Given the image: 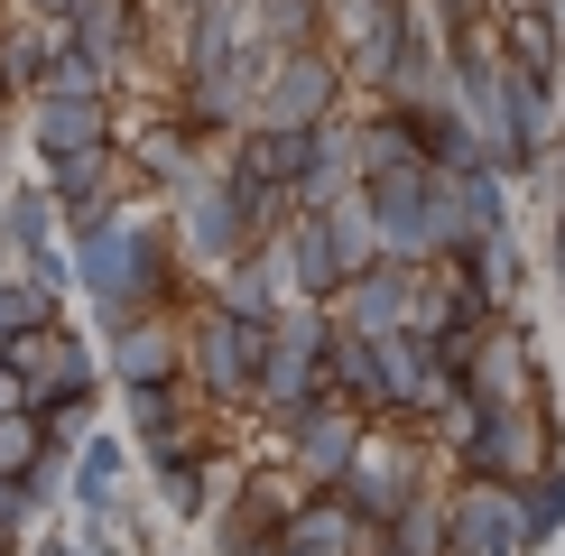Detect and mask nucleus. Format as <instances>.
I'll return each instance as SVG.
<instances>
[{
  "label": "nucleus",
  "mask_w": 565,
  "mask_h": 556,
  "mask_svg": "<svg viewBox=\"0 0 565 556\" xmlns=\"http://www.w3.org/2000/svg\"><path fill=\"white\" fill-rule=\"evenodd\" d=\"M260 353H269L260 324L223 316L214 297H195V307H185V381H195V399H204V408H242V417H250V381H260Z\"/></svg>",
  "instance_id": "nucleus-4"
},
{
  "label": "nucleus",
  "mask_w": 565,
  "mask_h": 556,
  "mask_svg": "<svg viewBox=\"0 0 565 556\" xmlns=\"http://www.w3.org/2000/svg\"><path fill=\"white\" fill-rule=\"evenodd\" d=\"M371 103H390V111H436V103H455V56H445V38L417 19L408 46L390 56V75L371 84Z\"/></svg>",
  "instance_id": "nucleus-22"
},
{
  "label": "nucleus",
  "mask_w": 565,
  "mask_h": 556,
  "mask_svg": "<svg viewBox=\"0 0 565 556\" xmlns=\"http://www.w3.org/2000/svg\"><path fill=\"white\" fill-rule=\"evenodd\" d=\"M343 56H334V38H316V46H269V65H260V111L250 121L260 130H316V121H334L343 111Z\"/></svg>",
  "instance_id": "nucleus-5"
},
{
  "label": "nucleus",
  "mask_w": 565,
  "mask_h": 556,
  "mask_svg": "<svg viewBox=\"0 0 565 556\" xmlns=\"http://www.w3.org/2000/svg\"><path fill=\"white\" fill-rule=\"evenodd\" d=\"M65 250H75V297L93 307V343H111L139 316H185L204 297V278L185 269V250L168 232V204H149V195L103 204L93 223L65 232Z\"/></svg>",
  "instance_id": "nucleus-1"
},
{
  "label": "nucleus",
  "mask_w": 565,
  "mask_h": 556,
  "mask_svg": "<svg viewBox=\"0 0 565 556\" xmlns=\"http://www.w3.org/2000/svg\"><path fill=\"white\" fill-rule=\"evenodd\" d=\"M65 38H75L84 56L103 65V84L121 93L139 75V56H149V0H75V10H65Z\"/></svg>",
  "instance_id": "nucleus-15"
},
{
  "label": "nucleus",
  "mask_w": 565,
  "mask_h": 556,
  "mask_svg": "<svg viewBox=\"0 0 565 556\" xmlns=\"http://www.w3.org/2000/svg\"><path fill=\"white\" fill-rule=\"evenodd\" d=\"M38 177H46V195H56L65 232L93 223L103 204H121V195H130V158H121V139H103V149H75V158H56V168H38Z\"/></svg>",
  "instance_id": "nucleus-19"
},
{
  "label": "nucleus",
  "mask_w": 565,
  "mask_h": 556,
  "mask_svg": "<svg viewBox=\"0 0 565 556\" xmlns=\"http://www.w3.org/2000/svg\"><path fill=\"white\" fill-rule=\"evenodd\" d=\"M195 417H214L195 399V381H139L121 389V427H130V446H168V436H185Z\"/></svg>",
  "instance_id": "nucleus-25"
},
{
  "label": "nucleus",
  "mask_w": 565,
  "mask_h": 556,
  "mask_svg": "<svg viewBox=\"0 0 565 556\" xmlns=\"http://www.w3.org/2000/svg\"><path fill=\"white\" fill-rule=\"evenodd\" d=\"M158 556H177V547H158Z\"/></svg>",
  "instance_id": "nucleus-42"
},
{
  "label": "nucleus",
  "mask_w": 565,
  "mask_h": 556,
  "mask_svg": "<svg viewBox=\"0 0 565 556\" xmlns=\"http://www.w3.org/2000/svg\"><path fill=\"white\" fill-rule=\"evenodd\" d=\"M250 10V46H316L334 0H242Z\"/></svg>",
  "instance_id": "nucleus-31"
},
{
  "label": "nucleus",
  "mask_w": 565,
  "mask_h": 556,
  "mask_svg": "<svg viewBox=\"0 0 565 556\" xmlns=\"http://www.w3.org/2000/svg\"><path fill=\"white\" fill-rule=\"evenodd\" d=\"M10 371H19V389H29V408L38 399H56V389H111L103 381V343L84 334V324H38V334H19L10 343Z\"/></svg>",
  "instance_id": "nucleus-11"
},
{
  "label": "nucleus",
  "mask_w": 565,
  "mask_h": 556,
  "mask_svg": "<svg viewBox=\"0 0 565 556\" xmlns=\"http://www.w3.org/2000/svg\"><path fill=\"white\" fill-rule=\"evenodd\" d=\"M46 56H56V29H46V19H29V10L0 19V75H10L19 103H29V93L46 84Z\"/></svg>",
  "instance_id": "nucleus-28"
},
{
  "label": "nucleus",
  "mask_w": 565,
  "mask_h": 556,
  "mask_svg": "<svg viewBox=\"0 0 565 556\" xmlns=\"http://www.w3.org/2000/svg\"><path fill=\"white\" fill-rule=\"evenodd\" d=\"M408 307H417V269H398V260H362L334 288V324L343 334H408Z\"/></svg>",
  "instance_id": "nucleus-18"
},
{
  "label": "nucleus",
  "mask_w": 565,
  "mask_h": 556,
  "mask_svg": "<svg viewBox=\"0 0 565 556\" xmlns=\"http://www.w3.org/2000/svg\"><path fill=\"white\" fill-rule=\"evenodd\" d=\"M38 427H46V446L75 455L84 436L103 427V389H56V399H38Z\"/></svg>",
  "instance_id": "nucleus-33"
},
{
  "label": "nucleus",
  "mask_w": 565,
  "mask_h": 556,
  "mask_svg": "<svg viewBox=\"0 0 565 556\" xmlns=\"http://www.w3.org/2000/svg\"><path fill=\"white\" fill-rule=\"evenodd\" d=\"M19 10H29V19H46V29H65V10H75V0H19Z\"/></svg>",
  "instance_id": "nucleus-38"
},
{
  "label": "nucleus",
  "mask_w": 565,
  "mask_h": 556,
  "mask_svg": "<svg viewBox=\"0 0 565 556\" xmlns=\"http://www.w3.org/2000/svg\"><path fill=\"white\" fill-rule=\"evenodd\" d=\"M10 149H19V121H0V168H10Z\"/></svg>",
  "instance_id": "nucleus-39"
},
{
  "label": "nucleus",
  "mask_w": 565,
  "mask_h": 556,
  "mask_svg": "<svg viewBox=\"0 0 565 556\" xmlns=\"http://www.w3.org/2000/svg\"><path fill=\"white\" fill-rule=\"evenodd\" d=\"M501 56L529 75H565V19L547 10H501Z\"/></svg>",
  "instance_id": "nucleus-29"
},
{
  "label": "nucleus",
  "mask_w": 565,
  "mask_h": 556,
  "mask_svg": "<svg viewBox=\"0 0 565 556\" xmlns=\"http://www.w3.org/2000/svg\"><path fill=\"white\" fill-rule=\"evenodd\" d=\"M520 492V547L537 556V547H556L565 538V463H537L529 482H510Z\"/></svg>",
  "instance_id": "nucleus-30"
},
{
  "label": "nucleus",
  "mask_w": 565,
  "mask_h": 556,
  "mask_svg": "<svg viewBox=\"0 0 565 556\" xmlns=\"http://www.w3.org/2000/svg\"><path fill=\"white\" fill-rule=\"evenodd\" d=\"M371 214V242H381V260L398 269H436L463 250V214H455V177H436L427 158H408V168H381L352 185Z\"/></svg>",
  "instance_id": "nucleus-2"
},
{
  "label": "nucleus",
  "mask_w": 565,
  "mask_h": 556,
  "mask_svg": "<svg viewBox=\"0 0 565 556\" xmlns=\"http://www.w3.org/2000/svg\"><path fill=\"white\" fill-rule=\"evenodd\" d=\"M0 242H10V260L65 242V214H56V195H46L38 168H29V177H0Z\"/></svg>",
  "instance_id": "nucleus-26"
},
{
  "label": "nucleus",
  "mask_w": 565,
  "mask_h": 556,
  "mask_svg": "<svg viewBox=\"0 0 565 556\" xmlns=\"http://www.w3.org/2000/svg\"><path fill=\"white\" fill-rule=\"evenodd\" d=\"M38 455H46V427H38V408H10V417H0V473H29Z\"/></svg>",
  "instance_id": "nucleus-35"
},
{
  "label": "nucleus",
  "mask_w": 565,
  "mask_h": 556,
  "mask_svg": "<svg viewBox=\"0 0 565 556\" xmlns=\"http://www.w3.org/2000/svg\"><path fill=\"white\" fill-rule=\"evenodd\" d=\"M204 297H214L223 316H242V324H260V334H269V324L297 307V288H288V250H278V242H250L232 269L204 278Z\"/></svg>",
  "instance_id": "nucleus-17"
},
{
  "label": "nucleus",
  "mask_w": 565,
  "mask_h": 556,
  "mask_svg": "<svg viewBox=\"0 0 565 556\" xmlns=\"http://www.w3.org/2000/svg\"><path fill=\"white\" fill-rule=\"evenodd\" d=\"M278 528H288V492H278L269 473H242V492L214 501V520H204V538H214V556H269Z\"/></svg>",
  "instance_id": "nucleus-21"
},
{
  "label": "nucleus",
  "mask_w": 565,
  "mask_h": 556,
  "mask_svg": "<svg viewBox=\"0 0 565 556\" xmlns=\"http://www.w3.org/2000/svg\"><path fill=\"white\" fill-rule=\"evenodd\" d=\"M38 93H111V84H103V65L56 29V56H46V84H38Z\"/></svg>",
  "instance_id": "nucleus-34"
},
{
  "label": "nucleus",
  "mask_w": 565,
  "mask_h": 556,
  "mask_svg": "<svg viewBox=\"0 0 565 556\" xmlns=\"http://www.w3.org/2000/svg\"><path fill=\"white\" fill-rule=\"evenodd\" d=\"M269 556H306V547H288V538H278V547H269Z\"/></svg>",
  "instance_id": "nucleus-41"
},
{
  "label": "nucleus",
  "mask_w": 565,
  "mask_h": 556,
  "mask_svg": "<svg viewBox=\"0 0 565 556\" xmlns=\"http://www.w3.org/2000/svg\"><path fill=\"white\" fill-rule=\"evenodd\" d=\"M103 139H121V93H29L19 103V149L38 168H56L75 149H103Z\"/></svg>",
  "instance_id": "nucleus-8"
},
{
  "label": "nucleus",
  "mask_w": 565,
  "mask_h": 556,
  "mask_svg": "<svg viewBox=\"0 0 565 556\" xmlns=\"http://www.w3.org/2000/svg\"><path fill=\"white\" fill-rule=\"evenodd\" d=\"M436 269H463V278H482V288L510 307V297L529 288V242H520V223H510V232H482V242H463L455 260H436Z\"/></svg>",
  "instance_id": "nucleus-27"
},
{
  "label": "nucleus",
  "mask_w": 565,
  "mask_h": 556,
  "mask_svg": "<svg viewBox=\"0 0 565 556\" xmlns=\"http://www.w3.org/2000/svg\"><path fill=\"white\" fill-rule=\"evenodd\" d=\"M168 232H177V250H185L195 278H214V269H232L250 250V223H242V204H232L223 168H204L185 195H168Z\"/></svg>",
  "instance_id": "nucleus-9"
},
{
  "label": "nucleus",
  "mask_w": 565,
  "mask_h": 556,
  "mask_svg": "<svg viewBox=\"0 0 565 556\" xmlns=\"http://www.w3.org/2000/svg\"><path fill=\"white\" fill-rule=\"evenodd\" d=\"M260 65H269V46H232V56H204V65H177V121L195 130V139H223L232 130H250V111H260Z\"/></svg>",
  "instance_id": "nucleus-6"
},
{
  "label": "nucleus",
  "mask_w": 565,
  "mask_h": 556,
  "mask_svg": "<svg viewBox=\"0 0 565 556\" xmlns=\"http://www.w3.org/2000/svg\"><path fill=\"white\" fill-rule=\"evenodd\" d=\"M417 0H334V19H324V38H334V56H343V75H352V93H371L390 75V56L408 46V29H417Z\"/></svg>",
  "instance_id": "nucleus-10"
},
{
  "label": "nucleus",
  "mask_w": 565,
  "mask_h": 556,
  "mask_svg": "<svg viewBox=\"0 0 565 556\" xmlns=\"http://www.w3.org/2000/svg\"><path fill=\"white\" fill-rule=\"evenodd\" d=\"M362 446H371V417L343 408V399H316V408L288 427V473L316 482V492H343V473L362 463Z\"/></svg>",
  "instance_id": "nucleus-13"
},
{
  "label": "nucleus",
  "mask_w": 565,
  "mask_h": 556,
  "mask_svg": "<svg viewBox=\"0 0 565 556\" xmlns=\"http://www.w3.org/2000/svg\"><path fill=\"white\" fill-rule=\"evenodd\" d=\"M278 250H288V288L306 297V307H334V288H343V278L362 269V260H381L362 195L324 204V214H297L288 232H278Z\"/></svg>",
  "instance_id": "nucleus-3"
},
{
  "label": "nucleus",
  "mask_w": 565,
  "mask_h": 556,
  "mask_svg": "<svg viewBox=\"0 0 565 556\" xmlns=\"http://www.w3.org/2000/svg\"><path fill=\"white\" fill-rule=\"evenodd\" d=\"M103 381L139 389V381H185V316H139L103 343Z\"/></svg>",
  "instance_id": "nucleus-20"
},
{
  "label": "nucleus",
  "mask_w": 565,
  "mask_h": 556,
  "mask_svg": "<svg viewBox=\"0 0 565 556\" xmlns=\"http://www.w3.org/2000/svg\"><path fill=\"white\" fill-rule=\"evenodd\" d=\"M121 158H130V185H139V195L168 204V195H185V185L214 168V139H195V130L168 111V121H149L139 139H121Z\"/></svg>",
  "instance_id": "nucleus-16"
},
{
  "label": "nucleus",
  "mask_w": 565,
  "mask_h": 556,
  "mask_svg": "<svg viewBox=\"0 0 565 556\" xmlns=\"http://www.w3.org/2000/svg\"><path fill=\"white\" fill-rule=\"evenodd\" d=\"M278 538L306 547V556H352L371 528L352 520V501H343V492H316V482H297V492H288V528H278Z\"/></svg>",
  "instance_id": "nucleus-24"
},
{
  "label": "nucleus",
  "mask_w": 565,
  "mask_h": 556,
  "mask_svg": "<svg viewBox=\"0 0 565 556\" xmlns=\"http://www.w3.org/2000/svg\"><path fill=\"white\" fill-rule=\"evenodd\" d=\"M455 389L473 408H510V399H547V389H537V334L520 316H501L491 324V334L473 343V353H463V371H455Z\"/></svg>",
  "instance_id": "nucleus-12"
},
{
  "label": "nucleus",
  "mask_w": 565,
  "mask_h": 556,
  "mask_svg": "<svg viewBox=\"0 0 565 556\" xmlns=\"http://www.w3.org/2000/svg\"><path fill=\"white\" fill-rule=\"evenodd\" d=\"M491 10H501V0H427L436 29H473V19H491Z\"/></svg>",
  "instance_id": "nucleus-36"
},
{
  "label": "nucleus",
  "mask_w": 565,
  "mask_h": 556,
  "mask_svg": "<svg viewBox=\"0 0 565 556\" xmlns=\"http://www.w3.org/2000/svg\"><path fill=\"white\" fill-rule=\"evenodd\" d=\"M445 538H455V556H529L520 547V492L510 482H482V473H455Z\"/></svg>",
  "instance_id": "nucleus-14"
},
{
  "label": "nucleus",
  "mask_w": 565,
  "mask_h": 556,
  "mask_svg": "<svg viewBox=\"0 0 565 556\" xmlns=\"http://www.w3.org/2000/svg\"><path fill=\"white\" fill-rule=\"evenodd\" d=\"M56 307H65V297L56 288H38V278L29 269H0V334H38V324H56Z\"/></svg>",
  "instance_id": "nucleus-32"
},
{
  "label": "nucleus",
  "mask_w": 565,
  "mask_h": 556,
  "mask_svg": "<svg viewBox=\"0 0 565 556\" xmlns=\"http://www.w3.org/2000/svg\"><path fill=\"white\" fill-rule=\"evenodd\" d=\"M537 463H565V455H556V408H547V399L482 408L473 436L455 446V473H482V482H529Z\"/></svg>",
  "instance_id": "nucleus-7"
},
{
  "label": "nucleus",
  "mask_w": 565,
  "mask_h": 556,
  "mask_svg": "<svg viewBox=\"0 0 565 556\" xmlns=\"http://www.w3.org/2000/svg\"><path fill=\"white\" fill-rule=\"evenodd\" d=\"M130 463H139L130 436L93 427L84 446L65 455V510H111V501H130Z\"/></svg>",
  "instance_id": "nucleus-23"
},
{
  "label": "nucleus",
  "mask_w": 565,
  "mask_h": 556,
  "mask_svg": "<svg viewBox=\"0 0 565 556\" xmlns=\"http://www.w3.org/2000/svg\"><path fill=\"white\" fill-rule=\"evenodd\" d=\"M547 177H556V195H565V149H556V168H547Z\"/></svg>",
  "instance_id": "nucleus-40"
},
{
  "label": "nucleus",
  "mask_w": 565,
  "mask_h": 556,
  "mask_svg": "<svg viewBox=\"0 0 565 556\" xmlns=\"http://www.w3.org/2000/svg\"><path fill=\"white\" fill-rule=\"evenodd\" d=\"M29 556H84V547H75V528H38Z\"/></svg>",
  "instance_id": "nucleus-37"
}]
</instances>
